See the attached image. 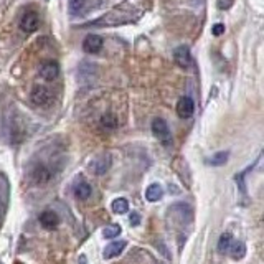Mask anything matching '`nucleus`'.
<instances>
[{"label":"nucleus","mask_w":264,"mask_h":264,"mask_svg":"<svg viewBox=\"0 0 264 264\" xmlns=\"http://www.w3.org/2000/svg\"><path fill=\"white\" fill-rule=\"evenodd\" d=\"M231 241H233L231 233H223V234H221V238H220V241H218V249L221 253H228V248H230Z\"/></svg>","instance_id":"nucleus-19"},{"label":"nucleus","mask_w":264,"mask_h":264,"mask_svg":"<svg viewBox=\"0 0 264 264\" xmlns=\"http://www.w3.org/2000/svg\"><path fill=\"white\" fill-rule=\"evenodd\" d=\"M129 220H131V225H132V226H139V223H140V216H139L137 213H135V211L131 215V218H129Z\"/></svg>","instance_id":"nucleus-24"},{"label":"nucleus","mask_w":264,"mask_h":264,"mask_svg":"<svg viewBox=\"0 0 264 264\" xmlns=\"http://www.w3.org/2000/svg\"><path fill=\"white\" fill-rule=\"evenodd\" d=\"M145 12L144 0H124L119 5L112 7L109 12H106L102 17L96 18L91 23H86L83 27H117L124 23H132L139 20Z\"/></svg>","instance_id":"nucleus-1"},{"label":"nucleus","mask_w":264,"mask_h":264,"mask_svg":"<svg viewBox=\"0 0 264 264\" xmlns=\"http://www.w3.org/2000/svg\"><path fill=\"white\" fill-rule=\"evenodd\" d=\"M73 192H74V197L79 198V200H86V198L91 197V193H93V188L91 185H89L88 182H84V180H79L78 183H74V187H73Z\"/></svg>","instance_id":"nucleus-12"},{"label":"nucleus","mask_w":264,"mask_h":264,"mask_svg":"<svg viewBox=\"0 0 264 264\" xmlns=\"http://www.w3.org/2000/svg\"><path fill=\"white\" fill-rule=\"evenodd\" d=\"M211 32H213L215 36H220L225 33V25H221V23H216V25H213V28H211Z\"/></svg>","instance_id":"nucleus-23"},{"label":"nucleus","mask_w":264,"mask_h":264,"mask_svg":"<svg viewBox=\"0 0 264 264\" xmlns=\"http://www.w3.org/2000/svg\"><path fill=\"white\" fill-rule=\"evenodd\" d=\"M228 152H216L215 155H211V157L206 160V164L208 165H213V167H220V165L226 164V160H228Z\"/></svg>","instance_id":"nucleus-17"},{"label":"nucleus","mask_w":264,"mask_h":264,"mask_svg":"<svg viewBox=\"0 0 264 264\" xmlns=\"http://www.w3.org/2000/svg\"><path fill=\"white\" fill-rule=\"evenodd\" d=\"M111 208L116 215H124L129 211V203H127L126 198H116V200L111 203Z\"/></svg>","instance_id":"nucleus-15"},{"label":"nucleus","mask_w":264,"mask_h":264,"mask_svg":"<svg viewBox=\"0 0 264 264\" xmlns=\"http://www.w3.org/2000/svg\"><path fill=\"white\" fill-rule=\"evenodd\" d=\"M121 231L122 228L119 225H116V223H112V225H107L104 230H102V234H104V238L107 239H112V238H117L121 234Z\"/></svg>","instance_id":"nucleus-18"},{"label":"nucleus","mask_w":264,"mask_h":264,"mask_svg":"<svg viewBox=\"0 0 264 264\" xmlns=\"http://www.w3.org/2000/svg\"><path fill=\"white\" fill-rule=\"evenodd\" d=\"M40 223L45 230H53L60 225V216L51 210H45L40 215Z\"/></svg>","instance_id":"nucleus-9"},{"label":"nucleus","mask_w":264,"mask_h":264,"mask_svg":"<svg viewBox=\"0 0 264 264\" xmlns=\"http://www.w3.org/2000/svg\"><path fill=\"white\" fill-rule=\"evenodd\" d=\"M228 253L234 261H239V259H243L244 254H246V246H244V243L241 241H231Z\"/></svg>","instance_id":"nucleus-13"},{"label":"nucleus","mask_w":264,"mask_h":264,"mask_svg":"<svg viewBox=\"0 0 264 264\" xmlns=\"http://www.w3.org/2000/svg\"><path fill=\"white\" fill-rule=\"evenodd\" d=\"M126 246H127L126 241H114V243H111L109 246H106L104 253H102V258H104V259H112V258L119 256V254L124 251Z\"/></svg>","instance_id":"nucleus-11"},{"label":"nucleus","mask_w":264,"mask_h":264,"mask_svg":"<svg viewBox=\"0 0 264 264\" xmlns=\"http://www.w3.org/2000/svg\"><path fill=\"white\" fill-rule=\"evenodd\" d=\"M234 3V0H218V8L220 10H226Z\"/></svg>","instance_id":"nucleus-22"},{"label":"nucleus","mask_w":264,"mask_h":264,"mask_svg":"<svg viewBox=\"0 0 264 264\" xmlns=\"http://www.w3.org/2000/svg\"><path fill=\"white\" fill-rule=\"evenodd\" d=\"M162 197H164V190L159 183H152V185H149L147 190H145V198H147L149 201H159Z\"/></svg>","instance_id":"nucleus-14"},{"label":"nucleus","mask_w":264,"mask_h":264,"mask_svg":"<svg viewBox=\"0 0 264 264\" xmlns=\"http://www.w3.org/2000/svg\"><path fill=\"white\" fill-rule=\"evenodd\" d=\"M84 5H86V0H69V12L73 15H79L83 12Z\"/></svg>","instance_id":"nucleus-21"},{"label":"nucleus","mask_w":264,"mask_h":264,"mask_svg":"<svg viewBox=\"0 0 264 264\" xmlns=\"http://www.w3.org/2000/svg\"><path fill=\"white\" fill-rule=\"evenodd\" d=\"M40 74L41 78L46 79V81H53L56 79V76L60 74V66L56 61H45L40 66Z\"/></svg>","instance_id":"nucleus-5"},{"label":"nucleus","mask_w":264,"mask_h":264,"mask_svg":"<svg viewBox=\"0 0 264 264\" xmlns=\"http://www.w3.org/2000/svg\"><path fill=\"white\" fill-rule=\"evenodd\" d=\"M33 178H35L36 183H46L50 180V170L45 167H36L35 170H33Z\"/></svg>","instance_id":"nucleus-16"},{"label":"nucleus","mask_w":264,"mask_h":264,"mask_svg":"<svg viewBox=\"0 0 264 264\" xmlns=\"http://www.w3.org/2000/svg\"><path fill=\"white\" fill-rule=\"evenodd\" d=\"M173 58H175L177 65L180 66V68H188V66L192 65V55H190V50L187 48V46H178L173 51Z\"/></svg>","instance_id":"nucleus-7"},{"label":"nucleus","mask_w":264,"mask_h":264,"mask_svg":"<svg viewBox=\"0 0 264 264\" xmlns=\"http://www.w3.org/2000/svg\"><path fill=\"white\" fill-rule=\"evenodd\" d=\"M102 48V38L99 35H88L83 41V50L86 53H99Z\"/></svg>","instance_id":"nucleus-8"},{"label":"nucleus","mask_w":264,"mask_h":264,"mask_svg":"<svg viewBox=\"0 0 264 264\" xmlns=\"http://www.w3.org/2000/svg\"><path fill=\"white\" fill-rule=\"evenodd\" d=\"M152 134L155 139H159L164 145H170L172 144V132L170 127L165 122L162 117H155L152 121Z\"/></svg>","instance_id":"nucleus-2"},{"label":"nucleus","mask_w":264,"mask_h":264,"mask_svg":"<svg viewBox=\"0 0 264 264\" xmlns=\"http://www.w3.org/2000/svg\"><path fill=\"white\" fill-rule=\"evenodd\" d=\"M193 111H195V104H193L192 98L188 96H183L180 98V101L177 102V114L187 119V117H192Z\"/></svg>","instance_id":"nucleus-6"},{"label":"nucleus","mask_w":264,"mask_h":264,"mask_svg":"<svg viewBox=\"0 0 264 264\" xmlns=\"http://www.w3.org/2000/svg\"><path fill=\"white\" fill-rule=\"evenodd\" d=\"M111 167V155L109 154H101L89 164V168L96 173V175H102L107 172V168Z\"/></svg>","instance_id":"nucleus-4"},{"label":"nucleus","mask_w":264,"mask_h":264,"mask_svg":"<svg viewBox=\"0 0 264 264\" xmlns=\"http://www.w3.org/2000/svg\"><path fill=\"white\" fill-rule=\"evenodd\" d=\"M101 126L104 129H116L117 126V119L114 114H104L101 117Z\"/></svg>","instance_id":"nucleus-20"},{"label":"nucleus","mask_w":264,"mask_h":264,"mask_svg":"<svg viewBox=\"0 0 264 264\" xmlns=\"http://www.w3.org/2000/svg\"><path fill=\"white\" fill-rule=\"evenodd\" d=\"M38 27H40V17L36 15L35 12L28 10V12L23 13L22 18H20V28L23 32L33 33V32L38 30Z\"/></svg>","instance_id":"nucleus-3"},{"label":"nucleus","mask_w":264,"mask_h":264,"mask_svg":"<svg viewBox=\"0 0 264 264\" xmlns=\"http://www.w3.org/2000/svg\"><path fill=\"white\" fill-rule=\"evenodd\" d=\"M32 101L36 106H45L50 102V91L43 86H35L32 91Z\"/></svg>","instance_id":"nucleus-10"}]
</instances>
